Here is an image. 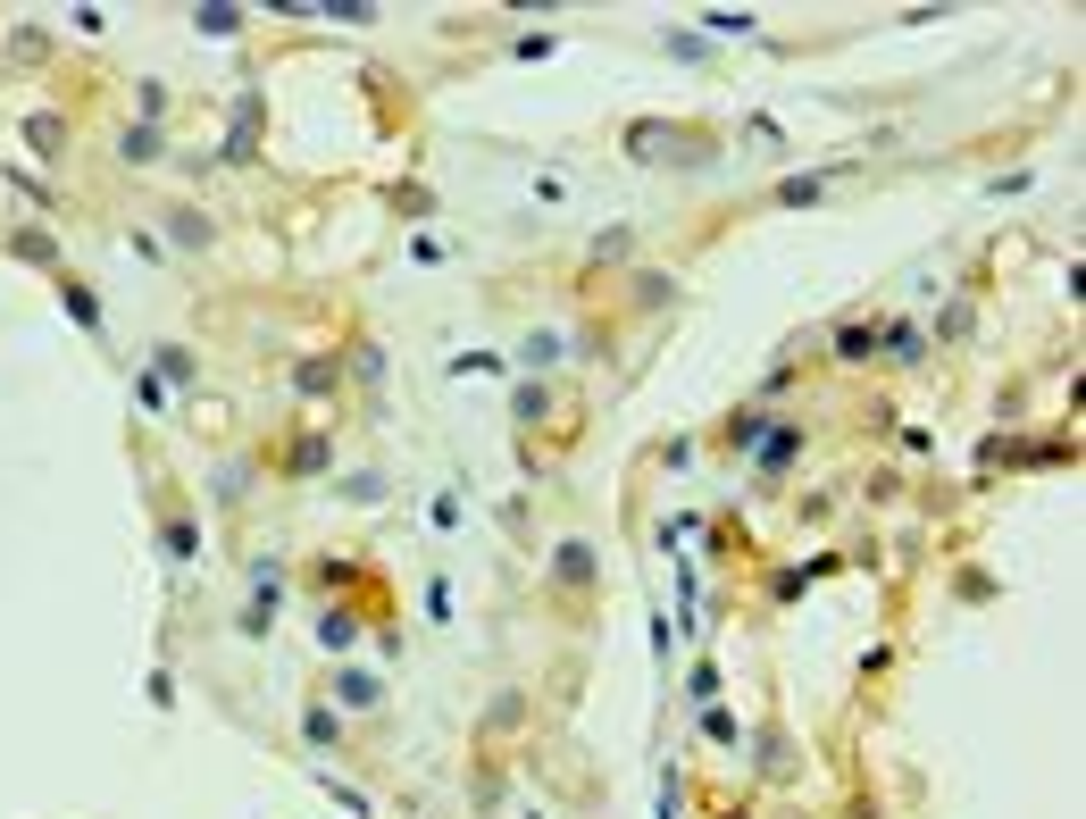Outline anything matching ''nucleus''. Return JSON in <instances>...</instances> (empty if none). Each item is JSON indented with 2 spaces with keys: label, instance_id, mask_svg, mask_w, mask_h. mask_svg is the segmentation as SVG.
Listing matches in <instances>:
<instances>
[{
  "label": "nucleus",
  "instance_id": "f257e3e1",
  "mask_svg": "<svg viewBox=\"0 0 1086 819\" xmlns=\"http://www.w3.org/2000/svg\"><path fill=\"white\" fill-rule=\"evenodd\" d=\"M836 351H844V360H869V351H878V326H844Z\"/></svg>",
  "mask_w": 1086,
  "mask_h": 819
},
{
  "label": "nucleus",
  "instance_id": "f03ea898",
  "mask_svg": "<svg viewBox=\"0 0 1086 819\" xmlns=\"http://www.w3.org/2000/svg\"><path fill=\"white\" fill-rule=\"evenodd\" d=\"M201 34H243V9H193Z\"/></svg>",
  "mask_w": 1086,
  "mask_h": 819
},
{
  "label": "nucleus",
  "instance_id": "7ed1b4c3",
  "mask_svg": "<svg viewBox=\"0 0 1086 819\" xmlns=\"http://www.w3.org/2000/svg\"><path fill=\"white\" fill-rule=\"evenodd\" d=\"M59 293H67V310H76V318H84V326H101V301H92V293H84V285H59Z\"/></svg>",
  "mask_w": 1086,
  "mask_h": 819
},
{
  "label": "nucleus",
  "instance_id": "20e7f679",
  "mask_svg": "<svg viewBox=\"0 0 1086 819\" xmlns=\"http://www.w3.org/2000/svg\"><path fill=\"white\" fill-rule=\"evenodd\" d=\"M585 560H594L585 544H569V552H560V585H585Z\"/></svg>",
  "mask_w": 1086,
  "mask_h": 819
}]
</instances>
